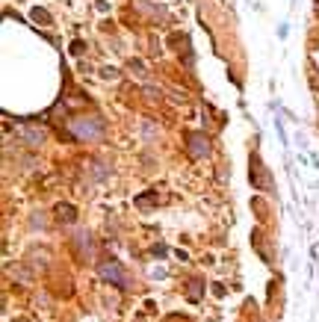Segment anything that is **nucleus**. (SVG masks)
Segmentation results:
<instances>
[{
	"mask_svg": "<svg viewBox=\"0 0 319 322\" xmlns=\"http://www.w3.org/2000/svg\"><path fill=\"white\" fill-rule=\"evenodd\" d=\"M71 130H74V136H80V139H98V136L104 133V122H100V118H74V122H71Z\"/></svg>",
	"mask_w": 319,
	"mask_h": 322,
	"instance_id": "f257e3e1",
	"label": "nucleus"
},
{
	"mask_svg": "<svg viewBox=\"0 0 319 322\" xmlns=\"http://www.w3.org/2000/svg\"><path fill=\"white\" fill-rule=\"evenodd\" d=\"M100 275L106 278V281H112V284H118V287H128V275H124V269L116 263V260H110V263H104L100 266Z\"/></svg>",
	"mask_w": 319,
	"mask_h": 322,
	"instance_id": "f03ea898",
	"label": "nucleus"
},
{
	"mask_svg": "<svg viewBox=\"0 0 319 322\" xmlns=\"http://www.w3.org/2000/svg\"><path fill=\"white\" fill-rule=\"evenodd\" d=\"M186 142H190L192 157H207V154H210V142H207L204 133H186Z\"/></svg>",
	"mask_w": 319,
	"mask_h": 322,
	"instance_id": "7ed1b4c3",
	"label": "nucleus"
},
{
	"mask_svg": "<svg viewBox=\"0 0 319 322\" xmlns=\"http://www.w3.org/2000/svg\"><path fill=\"white\" fill-rule=\"evenodd\" d=\"M56 216L65 219V222H74V219H77V210H74L71 204H60V207H56Z\"/></svg>",
	"mask_w": 319,
	"mask_h": 322,
	"instance_id": "20e7f679",
	"label": "nucleus"
},
{
	"mask_svg": "<svg viewBox=\"0 0 319 322\" xmlns=\"http://www.w3.org/2000/svg\"><path fill=\"white\" fill-rule=\"evenodd\" d=\"M24 139H27V142H32V145H38V142L44 139V130H38V128L24 130Z\"/></svg>",
	"mask_w": 319,
	"mask_h": 322,
	"instance_id": "39448f33",
	"label": "nucleus"
},
{
	"mask_svg": "<svg viewBox=\"0 0 319 322\" xmlns=\"http://www.w3.org/2000/svg\"><path fill=\"white\" fill-rule=\"evenodd\" d=\"M32 21H42V24H50V15L44 9H32Z\"/></svg>",
	"mask_w": 319,
	"mask_h": 322,
	"instance_id": "423d86ee",
	"label": "nucleus"
},
{
	"mask_svg": "<svg viewBox=\"0 0 319 322\" xmlns=\"http://www.w3.org/2000/svg\"><path fill=\"white\" fill-rule=\"evenodd\" d=\"M130 71H139V77H145V65L139 60H130Z\"/></svg>",
	"mask_w": 319,
	"mask_h": 322,
	"instance_id": "0eeeda50",
	"label": "nucleus"
},
{
	"mask_svg": "<svg viewBox=\"0 0 319 322\" xmlns=\"http://www.w3.org/2000/svg\"><path fill=\"white\" fill-rule=\"evenodd\" d=\"M100 74H104V77H106V80H118V71H116V68H104V71H100Z\"/></svg>",
	"mask_w": 319,
	"mask_h": 322,
	"instance_id": "6e6552de",
	"label": "nucleus"
},
{
	"mask_svg": "<svg viewBox=\"0 0 319 322\" xmlns=\"http://www.w3.org/2000/svg\"><path fill=\"white\" fill-rule=\"evenodd\" d=\"M71 54H83V42H74L71 44Z\"/></svg>",
	"mask_w": 319,
	"mask_h": 322,
	"instance_id": "1a4fd4ad",
	"label": "nucleus"
}]
</instances>
